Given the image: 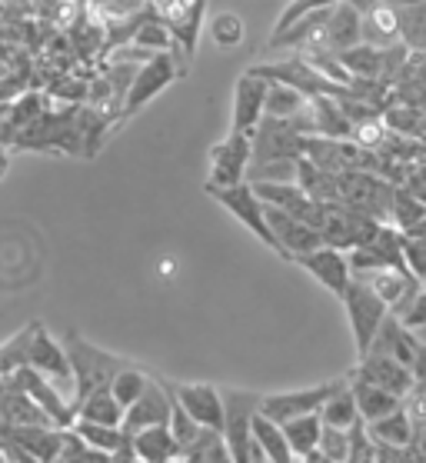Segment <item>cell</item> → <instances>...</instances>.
Here are the masks:
<instances>
[{
	"label": "cell",
	"mask_w": 426,
	"mask_h": 463,
	"mask_svg": "<svg viewBox=\"0 0 426 463\" xmlns=\"http://www.w3.org/2000/svg\"><path fill=\"white\" fill-rule=\"evenodd\" d=\"M356 280H364V284L390 307V314H400V310L413 300L416 290H420V280H416L406 267H383V270H374V274L356 277Z\"/></svg>",
	"instance_id": "obj_21"
},
{
	"label": "cell",
	"mask_w": 426,
	"mask_h": 463,
	"mask_svg": "<svg viewBox=\"0 0 426 463\" xmlns=\"http://www.w3.org/2000/svg\"><path fill=\"white\" fill-rule=\"evenodd\" d=\"M350 377H336L330 383H317V387H303V390H287V393H267L260 397V413L270 417L273 423H287L293 417H303V413H320V407L330 401L340 387H346Z\"/></svg>",
	"instance_id": "obj_8"
},
{
	"label": "cell",
	"mask_w": 426,
	"mask_h": 463,
	"mask_svg": "<svg viewBox=\"0 0 426 463\" xmlns=\"http://www.w3.org/2000/svg\"><path fill=\"white\" fill-rule=\"evenodd\" d=\"M350 130H354V124L344 117L336 97H330V94L310 97V137L350 140Z\"/></svg>",
	"instance_id": "obj_26"
},
{
	"label": "cell",
	"mask_w": 426,
	"mask_h": 463,
	"mask_svg": "<svg viewBox=\"0 0 426 463\" xmlns=\"http://www.w3.org/2000/svg\"><path fill=\"white\" fill-rule=\"evenodd\" d=\"M61 344H63V350H67V360H71V370H73V383H77L73 407H77L87 393L110 387V380H114L117 370L127 367L124 357H114V354L94 347V344L83 340L77 330H67L61 337Z\"/></svg>",
	"instance_id": "obj_1"
},
{
	"label": "cell",
	"mask_w": 426,
	"mask_h": 463,
	"mask_svg": "<svg viewBox=\"0 0 426 463\" xmlns=\"http://www.w3.org/2000/svg\"><path fill=\"white\" fill-rule=\"evenodd\" d=\"M144 4H154V0H144Z\"/></svg>",
	"instance_id": "obj_61"
},
{
	"label": "cell",
	"mask_w": 426,
	"mask_h": 463,
	"mask_svg": "<svg viewBox=\"0 0 426 463\" xmlns=\"http://www.w3.org/2000/svg\"><path fill=\"white\" fill-rule=\"evenodd\" d=\"M63 433L67 430L47 423V427H14V430H4L0 437H7V440H14L27 453H33L41 463H57L63 447Z\"/></svg>",
	"instance_id": "obj_25"
},
{
	"label": "cell",
	"mask_w": 426,
	"mask_h": 463,
	"mask_svg": "<svg viewBox=\"0 0 426 463\" xmlns=\"http://www.w3.org/2000/svg\"><path fill=\"white\" fill-rule=\"evenodd\" d=\"M263 217H267V227L277 241V253H283V257L297 260L303 253H313L317 247H323L320 231H313L310 223L297 221V217L277 211V207H267V203H263Z\"/></svg>",
	"instance_id": "obj_15"
},
{
	"label": "cell",
	"mask_w": 426,
	"mask_h": 463,
	"mask_svg": "<svg viewBox=\"0 0 426 463\" xmlns=\"http://www.w3.org/2000/svg\"><path fill=\"white\" fill-rule=\"evenodd\" d=\"M110 463H144V460H137L134 450H130V440H127L124 447H120V450H117L114 457H110Z\"/></svg>",
	"instance_id": "obj_56"
},
{
	"label": "cell",
	"mask_w": 426,
	"mask_h": 463,
	"mask_svg": "<svg viewBox=\"0 0 426 463\" xmlns=\"http://www.w3.org/2000/svg\"><path fill=\"white\" fill-rule=\"evenodd\" d=\"M317 450L327 457L330 463H346L350 460V430H336V427H323L320 430V443H317Z\"/></svg>",
	"instance_id": "obj_47"
},
{
	"label": "cell",
	"mask_w": 426,
	"mask_h": 463,
	"mask_svg": "<svg viewBox=\"0 0 426 463\" xmlns=\"http://www.w3.org/2000/svg\"><path fill=\"white\" fill-rule=\"evenodd\" d=\"M380 221L374 217H366V213L354 211V207H346V203L333 201L327 203V217L320 223V237H323V247H333V250H354L360 243H366L370 237L376 233Z\"/></svg>",
	"instance_id": "obj_9"
},
{
	"label": "cell",
	"mask_w": 426,
	"mask_h": 463,
	"mask_svg": "<svg viewBox=\"0 0 426 463\" xmlns=\"http://www.w3.org/2000/svg\"><path fill=\"white\" fill-rule=\"evenodd\" d=\"M154 17L164 24L174 43H177L184 57L197 53L200 31H204V17H207V0H154L147 4Z\"/></svg>",
	"instance_id": "obj_7"
},
{
	"label": "cell",
	"mask_w": 426,
	"mask_h": 463,
	"mask_svg": "<svg viewBox=\"0 0 426 463\" xmlns=\"http://www.w3.org/2000/svg\"><path fill=\"white\" fill-rule=\"evenodd\" d=\"M147 380H150V373H144L140 367H134V364H127L124 370H117L114 373V380H110V393H114V401L120 403V407H130V403L140 397L147 390Z\"/></svg>",
	"instance_id": "obj_40"
},
{
	"label": "cell",
	"mask_w": 426,
	"mask_h": 463,
	"mask_svg": "<svg viewBox=\"0 0 426 463\" xmlns=\"http://www.w3.org/2000/svg\"><path fill=\"white\" fill-rule=\"evenodd\" d=\"M350 390H354V401H356V411L364 417L366 423L370 420H380L386 413H393L403 407V397H396L390 390L376 387V383H366V380H350Z\"/></svg>",
	"instance_id": "obj_28"
},
{
	"label": "cell",
	"mask_w": 426,
	"mask_h": 463,
	"mask_svg": "<svg viewBox=\"0 0 426 463\" xmlns=\"http://www.w3.org/2000/svg\"><path fill=\"white\" fill-rule=\"evenodd\" d=\"M7 174V147H0V180Z\"/></svg>",
	"instance_id": "obj_57"
},
{
	"label": "cell",
	"mask_w": 426,
	"mask_h": 463,
	"mask_svg": "<svg viewBox=\"0 0 426 463\" xmlns=\"http://www.w3.org/2000/svg\"><path fill=\"white\" fill-rule=\"evenodd\" d=\"M71 433H77L87 447H94V450L107 453V457H114L120 447H124L130 437L120 433V427H107V423H94V420H80V417H73V423L67 427Z\"/></svg>",
	"instance_id": "obj_31"
},
{
	"label": "cell",
	"mask_w": 426,
	"mask_h": 463,
	"mask_svg": "<svg viewBox=\"0 0 426 463\" xmlns=\"http://www.w3.org/2000/svg\"><path fill=\"white\" fill-rule=\"evenodd\" d=\"M336 197L340 203L374 217V221H390V201H393V184L370 170H346L336 174Z\"/></svg>",
	"instance_id": "obj_3"
},
{
	"label": "cell",
	"mask_w": 426,
	"mask_h": 463,
	"mask_svg": "<svg viewBox=\"0 0 426 463\" xmlns=\"http://www.w3.org/2000/svg\"><path fill=\"white\" fill-rule=\"evenodd\" d=\"M73 417H80V420H94V423H107V427H120V417H124V407L114 401V393L110 390H94V393H87L77 407H73Z\"/></svg>",
	"instance_id": "obj_32"
},
{
	"label": "cell",
	"mask_w": 426,
	"mask_h": 463,
	"mask_svg": "<svg viewBox=\"0 0 426 463\" xmlns=\"http://www.w3.org/2000/svg\"><path fill=\"white\" fill-rule=\"evenodd\" d=\"M27 367L51 380L53 387L61 390L73 407L77 383H73V370H71V360H67V350H63V344L53 337L47 326H41V320H33V334H31V344H27Z\"/></svg>",
	"instance_id": "obj_4"
},
{
	"label": "cell",
	"mask_w": 426,
	"mask_h": 463,
	"mask_svg": "<svg viewBox=\"0 0 426 463\" xmlns=\"http://www.w3.org/2000/svg\"><path fill=\"white\" fill-rule=\"evenodd\" d=\"M166 427H170V433H174V440H177L180 453L190 450V447H194V443L207 433V427H200V423L194 420V417H190V413L184 411L177 401H174V411H170V423H166Z\"/></svg>",
	"instance_id": "obj_44"
},
{
	"label": "cell",
	"mask_w": 426,
	"mask_h": 463,
	"mask_svg": "<svg viewBox=\"0 0 426 463\" xmlns=\"http://www.w3.org/2000/svg\"><path fill=\"white\" fill-rule=\"evenodd\" d=\"M130 43H134V47H144V51H150V53H177V43H174L170 31L156 21L150 7H147L144 21H140L134 37H130Z\"/></svg>",
	"instance_id": "obj_39"
},
{
	"label": "cell",
	"mask_w": 426,
	"mask_h": 463,
	"mask_svg": "<svg viewBox=\"0 0 426 463\" xmlns=\"http://www.w3.org/2000/svg\"><path fill=\"white\" fill-rule=\"evenodd\" d=\"M57 463H110V457L100 453V450H94V447H87L77 433L67 430L63 433V447H61Z\"/></svg>",
	"instance_id": "obj_48"
},
{
	"label": "cell",
	"mask_w": 426,
	"mask_h": 463,
	"mask_svg": "<svg viewBox=\"0 0 426 463\" xmlns=\"http://www.w3.org/2000/svg\"><path fill=\"white\" fill-rule=\"evenodd\" d=\"M0 450H4V457H7V463H41L33 453H27L24 447H17L14 440H7V437H0Z\"/></svg>",
	"instance_id": "obj_54"
},
{
	"label": "cell",
	"mask_w": 426,
	"mask_h": 463,
	"mask_svg": "<svg viewBox=\"0 0 426 463\" xmlns=\"http://www.w3.org/2000/svg\"><path fill=\"white\" fill-rule=\"evenodd\" d=\"M53 97H71V104H80L83 94H87V80H77V77H61L57 84L51 87Z\"/></svg>",
	"instance_id": "obj_53"
},
{
	"label": "cell",
	"mask_w": 426,
	"mask_h": 463,
	"mask_svg": "<svg viewBox=\"0 0 426 463\" xmlns=\"http://www.w3.org/2000/svg\"><path fill=\"white\" fill-rule=\"evenodd\" d=\"M366 354H380V357H390L396 364H403V367H413L416 354H420V340H416L410 326L400 324V317L390 314L383 320V326L376 330V337Z\"/></svg>",
	"instance_id": "obj_23"
},
{
	"label": "cell",
	"mask_w": 426,
	"mask_h": 463,
	"mask_svg": "<svg viewBox=\"0 0 426 463\" xmlns=\"http://www.w3.org/2000/svg\"><path fill=\"white\" fill-rule=\"evenodd\" d=\"M410 233H413V237H426V217H423L420 223H416V227H413Z\"/></svg>",
	"instance_id": "obj_58"
},
{
	"label": "cell",
	"mask_w": 426,
	"mask_h": 463,
	"mask_svg": "<svg viewBox=\"0 0 426 463\" xmlns=\"http://www.w3.org/2000/svg\"><path fill=\"white\" fill-rule=\"evenodd\" d=\"M416 340H420V344L426 347V326H420V330H416Z\"/></svg>",
	"instance_id": "obj_59"
},
{
	"label": "cell",
	"mask_w": 426,
	"mask_h": 463,
	"mask_svg": "<svg viewBox=\"0 0 426 463\" xmlns=\"http://www.w3.org/2000/svg\"><path fill=\"white\" fill-rule=\"evenodd\" d=\"M426 217V203L410 197L403 187H393V201H390V221L400 233H410L416 223Z\"/></svg>",
	"instance_id": "obj_41"
},
{
	"label": "cell",
	"mask_w": 426,
	"mask_h": 463,
	"mask_svg": "<svg viewBox=\"0 0 426 463\" xmlns=\"http://www.w3.org/2000/svg\"><path fill=\"white\" fill-rule=\"evenodd\" d=\"M253 440H257L260 453L270 463H297L290 443H287V437H283V427L280 423H273L270 417H263L260 411H257V417H253Z\"/></svg>",
	"instance_id": "obj_29"
},
{
	"label": "cell",
	"mask_w": 426,
	"mask_h": 463,
	"mask_svg": "<svg viewBox=\"0 0 426 463\" xmlns=\"http://www.w3.org/2000/svg\"><path fill=\"white\" fill-rule=\"evenodd\" d=\"M250 71H253L257 77H263V80H277V84L297 87V90L307 94V97H320V94L333 97L336 90H340V84L327 80L313 63L303 61L300 53L283 57V61H273V63H257V67H250Z\"/></svg>",
	"instance_id": "obj_12"
},
{
	"label": "cell",
	"mask_w": 426,
	"mask_h": 463,
	"mask_svg": "<svg viewBox=\"0 0 426 463\" xmlns=\"http://www.w3.org/2000/svg\"><path fill=\"white\" fill-rule=\"evenodd\" d=\"M250 184H293L297 180V160H267L247 170Z\"/></svg>",
	"instance_id": "obj_45"
},
{
	"label": "cell",
	"mask_w": 426,
	"mask_h": 463,
	"mask_svg": "<svg viewBox=\"0 0 426 463\" xmlns=\"http://www.w3.org/2000/svg\"><path fill=\"white\" fill-rule=\"evenodd\" d=\"M170 411H174V393L166 390L164 380L150 377L147 380V390L120 417V433L134 437V433L147 430V427H166L170 423Z\"/></svg>",
	"instance_id": "obj_13"
},
{
	"label": "cell",
	"mask_w": 426,
	"mask_h": 463,
	"mask_svg": "<svg viewBox=\"0 0 426 463\" xmlns=\"http://www.w3.org/2000/svg\"><path fill=\"white\" fill-rule=\"evenodd\" d=\"M14 377H17V383L27 390V397H31V401L37 403L43 413H47V420H51L53 427H61V430H67V427H71V423H73V407H71V401L63 397L61 390L53 387L51 380L41 377V373H37V370H31V367H21Z\"/></svg>",
	"instance_id": "obj_19"
},
{
	"label": "cell",
	"mask_w": 426,
	"mask_h": 463,
	"mask_svg": "<svg viewBox=\"0 0 426 463\" xmlns=\"http://www.w3.org/2000/svg\"><path fill=\"white\" fill-rule=\"evenodd\" d=\"M344 307H346V317H350V330H354V344H356V354L364 357L370 344H374L376 330L383 326V320L390 317V307L380 300V297L364 284V280H356L344 290Z\"/></svg>",
	"instance_id": "obj_6"
},
{
	"label": "cell",
	"mask_w": 426,
	"mask_h": 463,
	"mask_svg": "<svg viewBox=\"0 0 426 463\" xmlns=\"http://www.w3.org/2000/svg\"><path fill=\"white\" fill-rule=\"evenodd\" d=\"M210 197L227 207V213H233L250 233H257L270 250H277V241H273L270 227H267V217H263V203L260 197L253 194V184L250 180H240V184H230V187H207Z\"/></svg>",
	"instance_id": "obj_11"
},
{
	"label": "cell",
	"mask_w": 426,
	"mask_h": 463,
	"mask_svg": "<svg viewBox=\"0 0 426 463\" xmlns=\"http://www.w3.org/2000/svg\"><path fill=\"white\" fill-rule=\"evenodd\" d=\"M403 267L423 284L426 280V237L403 233Z\"/></svg>",
	"instance_id": "obj_50"
},
{
	"label": "cell",
	"mask_w": 426,
	"mask_h": 463,
	"mask_svg": "<svg viewBox=\"0 0 426 463\" xmlns=\"http://www.w3.org/2000/svg\"><path fill=\"white\" fill-rule=\"evenodd\" d=\"M267 87H270V80L257 77L253 71H243L237 77V84H233V120H230L233 134H250L263 120Z\"/></svg>",
	"instance_id": "obj_17"
},
{
	"label": "cell",
	"mask_w": 426,
	"mask_h": 463,
	"mask_svg": "<svg viewBox=\"0 0 426 463\" xmlns=\"http://www.w3.org/2000/svg\"><path fill=\"white\" fill-rule=\"evenodd\" d=\"M250 157H253V140H250V134H233L230 130L220 144L210 147L207 187H230V184L247 180Z\"/></svg>",
	"instance_id": "obj_14"
},
{
	"label": "cell",
	"mask_w": 426,
	"mask_h": 463,
	"mask_svg": "<svg viewBox=\"0 0 426 463\" xmlns=\"http://www.w3.org/2000/svg\"><path fill=\"white\" fill-rule=\"evenodd\" d=\"M393 317H400V324L403 326H410V330H420V326H426V287L420 284V290L413 294V300L400 310V314H393Z\"/></svg>",
	"instance_id": "obj_51"
},
{
	"label": "cell",
	"mask_w": 426,
	"mask_h": 463,
	"mask_svg": "<svg viewBox=\"0 0 426 463\" xmlns=\"http://www.w3.org/2000/svg\"><path fill=\"white\" fill-rule=\"evenodd\" d=\"M396 24H400V43L406 51H426V0L396 7Z\"/></svg>",
	"instance_id": "obj_36"
},
{
	"label": "cell",
	"mask_w": 426,
	"mask_h": 463,
	"mask_svg": "<svg viewBox=\"0 0 426 463\" xmlns=\"http://www.w3.org/2000/svg\"><path fill=\"white\" fill-rule=\"evenodd\" d=\"M400 187H403L410 197H416L420 203H426V160H416V164L406 167V177Z\"/></svg>",
	"instance_id": "obj_52"
},
{
	"label": "cell",
	"mask_w": 426,
	"mask_h": 463,
	"mask_svg": "<svg viewBox=\"0 0 426 463\" xmlns=\"http://www.w3.org/2000/svg\"><path fill=\"white\" fill-rule=\"evenodd\" d=\"M354 377L390 390L396 397H406L410 387H413V370L403 367V364H396V360H390V357H380V354H364V357H360V367L354 370Z\"/></svg>",
	"instance_id": "obj_24"
},
{
	"label": "cell",
	"mask_w": 426,
	"mask_h": 463,
	"mask_svg": "<svg viewBox=\"0 0 426 463\" xmlns=\"http://www.w3.org/2000/svg\"><path fill=\"white\" fill-rule=\"evenodd\" d=\"M370 437L376 443H383V447H410V440H413V417H410L406 407H400V411L386 413L380 420H370Z\"/></svg>",
	"instance_id": "obj_30"
},
{
	"label": "cell",
	"mask_w": 426,
	"mask_h": 463,
	"mask_svg": "<svg viewBox=\"0 0 426 463\" xmlns=\"http://www.w3.org/2000/svg\"><path fill=\"white\" fill-rule=\"evenodd\" d=\"M180 74H184V67L177 63V53H154L150 61L137 67L134 84H130V90H127L124 107H120V114L117 117H134L137 110H144V107L164 94L166 87L174 84Z\"/></svg>",
	"instance_id": "obj_5"
},
{
	"label": "cell",
	"mask_w": 426,
	"mask_h": 463,
	"mask_svg": "<svg viewBox=\"0 0 426 463\" xmlns=\"http://www.w3.org/2000/svg\"><path fill=\"white\" fill-rule=\"evenodd\" d=\"M320 423L323 427H336V430H350L360 423V411H356V401H354V390L350 383L340 387L333 393L330 401L320 407Z\"/></svg>",
	"instance_id": "obj_37"
},
{
	"label": "cell",
	"mask_w": 426,
	"mask_h": 463,
	"mask_svg": "<svg viewBox=\"0 0 426 463\" xmlns=\"http://www.w3.org/2000/svg\"><path fill=\"white\" fill-rule=\"evenodd\" d=\"M130 450L144 463H174L180 457V447L174 440L170 427H147L130 437Z\"/></svg>",
	"instance_id": "obj_27"
},
{
	"label": "cell",
	"mask_w": 426,
	"mask_h": 463,
	"mask_svg": "<svg viewBox=\"0 0 426 463\" xmlns=\"http://www.w3.org/2000/svg\"><path fill=\"white\" fill-rule=\"evenodd\" d=\"M210 33H213V43L217 47H240L243 43V37H247V27H243V21H240L237 14H220V17H213L210 21Z\"/></svg>",
	"instance_id": "obj_46"
},
{
	"label": "cell",
	"mask_w": 426,
	"mask_h": 463,
	"mask_svg": "<svg viewBox=\"0 0 426 463\" xmlns=\"http://www.w3.org/2000/svg\"><path fill=\"white\" fill-rule=\"evenodd\" d=\"M307 100H310V97L300 94L297 87L277 84V80H270V87H267V104H263V117L290 120V117H297L303 110V107H307Z\"/></svg>",
	"instance_id": "obj_38"
},
{
	"label": "cell",
	"mask_w": 426,
	"mask_h": 463,
	"mask_svg": "<svg viewBox=\"0 0 426 463\" xmlns=\"http://www.w3.org/2000/svg\"><path fill=\"white\" fill-rule=\"evenodd\" d=\"M33 324H27L24 330H17L14 337H7L0 344V377H11L21 367H27V344H31Z\"/></svg>",
	"instance_id": "obj_43"
},
{
	"label": "cell",
	"mask_w": 426,
	"mask_h": 463,
	"mask_svg": "<svg viewBox=\"0 0 426 463\" xmlns=\"http://www.w3.org/2000/svg\"><path fill=\"white\" fill-rule=\"evenodd\" d=\"M307 274H313L320 280L333 297H344V290L354 284V270H350V260H346L344 250H333V247H317L313 253H303L297 257Z\"/></svg>",
	"instance_id": "obj_20"
},
{
	"label": "cell",
	"mask_w": 426,
	"mask_h": 463,
	"mask_svg": "<svg viewBox=\"0 0 426 463\" xmlns=\"http://www.w3.org/2000/svg\"><path fill=\"white\" fill-rule=\"evenodd\" d=\"M253 140V164H267V160H300L303 157V134H297L290 120H277V117H263L260 124L250 130Z\"/></svg>",
	"instance_id": "obj_10"
},
{
	"label": "cell",
	"mask_w": 426,
	"mask_h": 463,
	"mask_svg": "<svg viewBox=\"0 0 426 463\" xmlns=\"http://www.w3.org/2000/svg\"><path fill=\"white\" fill-rule=\"evenodd\" d=\"M283 427V437L290 443L293 457H307V453L317 450V443H320V413H303V417H293V420L280 423Z\"/></svg>",
	"instance_id": "obj_35"
},
{
	"label": "cell",
	"mask_w": 426,
	"mask_h": 463,
	"mask_svg": "<svg viewBox=\"0 0 426 463\" xmlns=\"http://www.w3.org/2000/svg\"><path fill=\"white\" fill-rule=\"evenodd\" d=\"M356 43H364V14L340 0L336 7H330L327 24H323V51L340 53Z\"/></svg>",
	"instance_id": "obj_22"
},
{
	"label": "cell",
	"mask_w": 426,
	"mask_h": 463,
	"mask_svg": "<svg viewBox=\"0 0 426 463\" xmlns=\"http://www.w3.org/2000/svg\"><path fill=\"white\" fill-rule=\"evenodd\" d=\"M346 4L364 14L370 7H406V4H420V0H346Z\"/></svg>",
	"instance_id": "obj_55"
},
{
	"label": "cell",
	"mask_w": 426,
	"mask_h": 463,
	"mask_svg": "<svg viewBox=\"0 0 426 463\" xmlns=\"http://www.w3.org/2000/svg\"><path fill=\"white\" fill-rule=\"evenodd\" d=\"M260 411V397L250 390L230 387L223 390V443L227 453L233 457V463H250L257 440H253V417Z\"/></svg>",
	"instance_id": "obj_2"
},
{
	"label": "cell",
	"mask_w": 426,
	"mask_h": 463,
	"mask_svg": "<svg viewBox=\"0 0 426 463\" xmlns=\"http://www.w3.org/2000/svg\"><path fill=\"white\" fill-rule=\"evenodd\" d=\"M174 401L207 430H223V390L213 383H166Z\"/></svg>",
	"instance_id": "obj_16"
},
{
	"label": "cell",
	"mask_w": 426,
	"mask_h": 463,
	"mask_svg": "<svg viewBox=\"0 0 426 463\" xmlns=\"http://www.w3.org/2000/svg\"><path fill=\"white\" fill-rule=\"evenodd\" d=\"M340 0H290L287 7H283V14L277 17V24H273V33L287 31L293 21H300V17H307V14H317V11H330V7H336Z\"/></svg>",
	"instance_id": "obj_49"
},
{
	"label": "cell",
	"mask_w": 426,
	"mask_h": 463,
	"mask_svg": "<svg viewBox=\"0 0 426 463\" xmlns=\"http://www.w3.org/2000/svg\"><path fill=\"white\" fill-rule=\"evenodd\" d=\"M0 463H7V457H4V450H0Z\"/></svg>",
	"instance_id": "obj_60"
},
{
	"label": "cell",
	"mask_w": 426,
	"mask_h": 463,
	"mask_svg": "<svg viewBox=\"0 0 426 463\" xmlns=\"http://www.w3.org/2000/svg\"><path fill=\"white\" fill-rule=\"evenodd\" d=\"M364 43H370V47L400 43L396 7H370V11H364Z\"/></svg>",
	"instance_id": "obj_33"
},
{
	"label": "cell",
	"mask_w": 426,
	"mask_h": 463,
	"mask_svg": "<svg viewBox=\"0 0 426 463\" xmlns=\"http://www.w3.org/2000/svg\"><path fill=\"white\" fill-rule=\"evenodd\" d=\"M47 97L37 94V90H24L21 97H14V104H7V114H4V124H11L14 130H24L27 124H33L37 117L47 110Z\"/></svg>",
	"instance_id": "obj_42"
},
{
	"label": "cell",
	"mask_w": 426,
	"mask_h": 463,
	"mask_svg": "<svg viewBox=\"0 0 426 463\" xmlns=\"http://www.w3.org/2000/svg\"><path fill=\"white\" fill-rule=\"evenodd\" d=\"M293 184H297L310 201H320V203L340 201V197H336V177L320 167H313L310 160H303V157L297 160V180H293Z\"/></svg>",
	"instance_id": "obj_34"
},
{
	"label": "cell",
	"mask_w": 426,
	"mask_h": 463,
	"mask_svg": "<svg viewBox=\"0 0 426 463\" xmlns=\"http://www.w3.org/2000/svg\"><path fill=\"white\" fill-rule=\"evenodd\" d=\"M47 413L27 397V390L17 383V377H0V433L14 427H47ZM53 427V423H51Z\"/></svg>",
	"instance_id": "obj_18"
}]
</instances>
